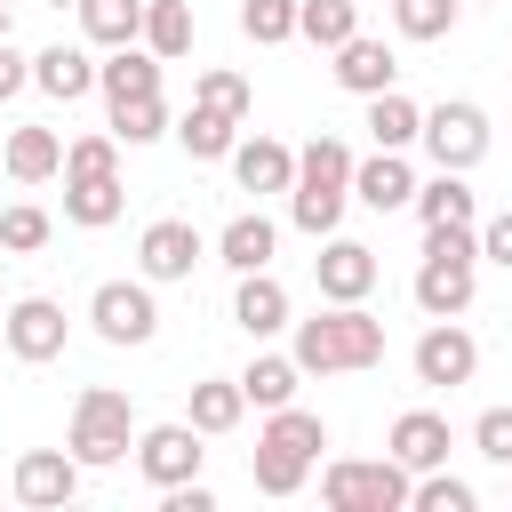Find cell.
<instances>
[{
	"mask_svg": "<svg viewBox=\"0 0 512 512\" xmlns=\"http://www.w3.org/2000/svg\"><path fill=\"white\" fill-rule=\"evenodd\" d=\"M344 208H352V144H344V136H312V144L296 152L288 224L312 232V240H328V232L344 224Z\"/></svg>",
	"mask_w": 512,
	"mask_h": 512,
	"instance_id": "7a4b0ae2",
	"label": "cell"
},
{
	"mask_svg": "<svg viewBox=\"0 0 512 512\" xmlns=\"http://www.w3.org/2000/svg\"><path fill=\"white\" fill-rule=\"evenodd\" d=\"M16 88H32V56H16V48L0 40V104H8Z\"/></svg>",
	"mask_w": 512,
	"mask_h": 512,
	"instance_id": "7bdbcfd3",
	"label": "cell"
},
{
	"mask_svg": "<svg viewBox=\"0 0 512 512\" xmlns=\"http://www.w3.org/2000/svg\"><path fill=\"white\" fill-rule=\"evenodd\" d=\"M272 256H280V224L264 208H240L216 232V264H232V272H272Z\"/></svg>",
	"mask_w": 512,
	"mask_h": 512,
	"instance_id": "2e32d148",
	"label": "cell"
},
{
	"mask_svg": "<svg viewBox=\"0 0 512 512\" xmlns=\"http://www.w3.org/2000/svg\"><path fill=\"white\" fill-rule=\"evenodd\" d=\"M96 88H104V104L160 96V56H152L144 40H128V48H104V64H96Z\"/></svg>",
	"mask_w": 512,
	"mask_h": 512,
	"instance_id": "d6986e66",
	"label": "cell"
},
{
	"mask_svg": "<svg viewBox=\"0 0 512 512\" xmlns=\"http://www.w3.org/2000/svg\"><path fill=\"white\" fill-rule=\"evenodd\" d=\"M0 40H8V0H0Z\"/></svg>",
	"mask_w": 512,
	"mask_h": 512,
	"instance_id": "ee69618b",
	"label": "cell"
},
{
	"mask_svg": "<svg viewBox=\"0 0 512 512\" xmlns=\"http://www.w3.org/2000/svg\"><path fill=\"white\" fill-rule=\"evenodd\" d=\"M256 440H272V448H296V456H312V464H320V448H328V424H320L312 408H296V400H288V408H264V432H256Z\"/></svg>",
	"mask_w": 512,
	"mask_h": 512,
	"instance_id": "1f68e13d",
	"label": "cell"
},
{
	"mask_svg": "<svg viewBox=\"0 0 512 512\" xmlns=\"http://www.w3.org/2000/svg\"><path fill=\"white\" fill-rule=\"evenodd\" d=\"M368 136H376V152H408L424 136V112L400 88H384V96H368Z\"/></svg>",
	"mask_w": 512,
	"mask_h": 512,
	"instance_id": "83f0119b",
	"label": "cell"
},
{
	"mask_svg": "<svg viewBox=\"0 0 512 512\" xmlns=\"http://www.w3.org/2000/svg\"><path fill=\"white\" fill-rule=\"evenodd\" d=\"M88 320L104 344H152L160 336V304H152V280H104L88 296Z\"/></svg>",
	"mask_w": 512,
	"mask_h": 512,
	"instance_id": "ba28073f",
	"label": "cell"
},
{
	"mask_svg": "<svg viewBox=\"0 0 512 512\" xmlns=\"http://www.w3.org/2000/svg\"><path fill=\"white\" fill-rule=\"evenodd\" d=\"M112 136L120 144H160V136H176V120H168L160 96H136V104H112Z\"/></svg>",
	"mask_w": 512,
	"mask_h": 512,
	"instance_id": "836d02e7",
	"label": "cell"
},
{
	"mask_svg": "<svg viewBox=\"0 0 512 512\" xmlns=\"http://www.w3.org/2000/svg\"><path fill=\"white\" fill-rule=\"evenodd\" d=\"M296 384H304L296 352H256V360L240 368V392H248V408H288V400H296Z\"/></svg>",
	"mask_w": 512,
	"mask_h": 512,
	"instance_id": "d4e9b609",
	"label": "cell"
},
{
	"mask_svg": "<svg viewBox=\"0 0 512 512\" xmlns=\"http://www.w3.org/2000/svg\"><path fill=\"white\" fill-rule=\"evenodd\" d=\"M80 472H88V464H80L72 448H24L8 488H16V504L48 512V504H72V496H80Z\"/></svg>",
	"mask_w": 512,
	"mask_h": 512,
	"instance_id": "30bf717a",
	"label": "cell"
},
{
	"mask_svg": "<svg viewBox=\"0 0 512 512\" xmlns=\"http://www.w3.org/2000/svg\"><path fill=\"white\" fill-rule=\"evenodd\" d=\"M80 32L96 48H128L144 40V0H80Z\"/></svg>",
	"mask_w": 512,
	"mask_h": 512,
	"instance_id": "f546056e",
	"label": "cell"
},
{
	"mask_svg": "<svg viewBox=\"0 0 512 512\" xmlns=\"http://www.w3.org/2000/svg\"><path fill=\"white\" fill-rule=\"evenodd\" d=\"M288 352H296L304 376H360V368L384 360V320L368 304H328V312L296 320V344Z\"/></svg>",
	"mask_w": 512,
	"mask_h": 512,
	"instance_id": "6da1fadb",
	"label": "cell"
},
{
	"mask_svg": "<svg viewBox=\"0 0 512 512\" xmlns=\"http://www.w3.org/2000/svg\"><path fill=\"white\" fill-rule=\"evenodd\" d=\"M64 176H120V136H72Z\"/></svg>",
	"mask_w": 512,
	"mask_h": 512,
	"instance_id": "f35d334b",
	"label": "cell"
},
{
	"mask_svg": "<svg viewBox=\"0 0 512 512\" xmlns=\"http://www.w3.org/2000/svg\"><path fill=\"white\" fill-rule=\"evenodd\" d=\"M304 472H312V456L272 448V440H256V456H248V480H256L264 496H296V488H304Z\"/></svg>",
	"mask_w": 512,
	"mask_h": 512,
	"instance_id": "d6a6232c",
	"label": "cell"
},
{
	"mask_svg": "<svg viewBox=\"0 0 512 512\" xmlns=\"http://www.w3.org/2000/svg\"><path fill=\"white\" fill-rule=\"evenodd\" d=\"M192 104H216V112L248 120V104H256V96H248V80H240V72H200V80H192Z\"/></svg>",
	"mask_w": 512,
	"mask_h": 512,
	"instance_id": "ab89813d",
	"label": "cell"
},
{
	"mask_svg": "<svg viewBox=\"0 0 512 512\" xmlns=\"http://www.w3.org/2000/svg\"><path fill=\"white\" fill-rule=\"evenodd\" d=\"M0 336H8V304H0Z\"/></svg>",
	"mask_w": 512,
	"mask_h": 512,
	"instance_id": "f6af8a7d",
	"label": "cell"
},
{
	"mask_svg": "<svg viewBox=\"0 0 512 512\" xmlns=\"http://www.w3.org/2000/svg\"><path fill=\"white\" fill-rule=\"evenodd\" d=\"M240 32H248L256 48L296 40V0H240Z\"/></svg>",
	"mask_w": 512,
	"mask_h": 512,
	"instance_id": "d590c367",
	"label": "cell"
},
{
	"mask_svg": "<svg viewBox=\"0 0 512 512\" xmlns=\"http://www.w3.org/2000/svg\"><path fill=\"white\" fill-rule=\"evenodd\" d=\"M184 416L216 440V432H232L240 416H248V392H240V376H200L192 384V400H184Z\"/></svg>",
	"mask_w": 512,
	"mask_h": 512,
	"instance_id": "484cf974",
	"label": "cell"
},
{
	"mask_svg": "<svg viewBox=\"0 0 512 512\" xmlns=\"http://www.w3.org/2000/svg\"><path fill=\"white\" fill-rule=\"evenodd\" d=\"M232 328L256 336V344L280 336V328H296V320H288V288H280L272 272H240V288H232Z\"/></svg>",
	"mask_w": 512,
	"mask_h": 512,
	"instance_id": "e0dca14e",
	"label": "cell"
},
{
	"mask_svg": "<svg viewBox=\"0 0 512 512\" xmlns=\"http://www.w3.org/2000/svg\"><path fill=\"white\" fill-rule=\"evenodd\" d=\"M408 368H416V384H432V392H456V384H472V376H480V344H472V328H456V320H432V328L416 336Z\"/></svg>",
	"mask_w": 512,
	"mask_h": 512,
	"instance_id": "9c48e42d",
	"label": "cell"
},
{
	"mask_svg": "<svg viewBox=\"0 0 512 512\" xmlns=\"http://www.w3.org/2000/svg\"><path fill=\"white\" fill-rule=\"evenodd\" d=\"M400 40H448L456 32V0H392Z\"/></svg>",
	"mask_w": 512,
	"mask_h": 512,
	"instance_id": "8d00e7d4",
	"label": "cell"
},
{
	"mask_svg": "<svg viewBox=\"0 0 512 512\" xmlns=\"http://www.w3.org/2000/svg\"><path fill=\"white\" fill-rule=\"evenodd\" d=\"M176 144H184L192 160H232V144H240V120H232V112H216V104H192V112L176 120Z\"/></svg>",
	"mask_w": 512,
	"mask_h": 512,
	"instance_id": "4316f807",
	"label": "cell"
},
{
	"mask_svg": "<svg viewBox=\"0 0 512 512\" xmlns=\"http://www.w3.org/2000/svg\"><path fill=\"white\" fill-rule=\"evenodd\" d=\"M472 448H480L488 464H504V472H512V408H480V424H472Z\"/></svg>",
	"mask_w": 512,
	"mask_h": 512,
	"instance_id": "60d3db41",
	"label": "cell"
},
{
	"mask_svg": "<svg viewBox=\"0 0 512 512\" xmlns=\"http://www.w3.org/2000/svg\"><path fill=\"white\" fill-rule=\"evenodd\" d=\"M208 432L192 424V416H176V424H152V432H136V472L168 496L176 480H200V464H208V448H200Z\"/></svg>",
	"mask_w": 512,
	"mask_h": 512,
	"instance_id": "52a82bcc",
	"label": "cell"
},
{
	"mask_svg": "<svg viewBox=\"0 0 512 512\" xmlns=\"http://www.w3.org/2000/svg\"><path fill=\"white\" fill-rule=\"evenodd\" d=\"M200 256H208V240H200V224H184V216H160V224H144V240H136L144 280H192Z\"/></svg>",
	"mask_w": 512,
	"mask_h": 512,
	"instance_id": "8fae6325",
	"label": "cell"
},
{
	"mask_svg": "<svg viewBox=\"0 0 512 512\" xmlns=\"http://www.w3.org/2000/svg\"><path fill=\"white\" fill-rule=\"evenodd\" d=\"M416 224L424 232H448V224H480V200H472V184H464V168H432L424 184H416Z\"/></svg>",
	"mask_w": 512,
	"mask_h": 512,
	"instance_id": "9a60e30c",
	"label": "cell"
},
{
	"mask_svg": "<svg viewBox=\"0 0 512 512\" xmlns=\"http://www.w3.org/2000/svg\"><path fill=\"white\" fill-rule=\"evenodd\" d=\"M8 176H16V184L64 176V136H56V128H8Z\"/></svg>",
	"mask_w": 512,
	"mask_h": 512,
	"instance_id": "cb8c5ba5",
	"label": "cell"
},
{
	"mask_svg": "<svg viewBox=\"0 0 512 512\" xmlns=\"http://www.w3.org/2000/svg\"><path fill=\"white\" fill-rule=\"evenodd\" d=\"M64 328H72V320H64L56 296H16V304H8V352H16L24 368L56 360V352H64Z\"/></svg>",
	"mask_w": 512,
	"mask_h": 512,
	"instance_id": "4fadbf2b",
	"label": "cell"
},
{
	"mask_svg": "<svg viewBox=\"0 0 512 512\" xmlns=\"http://www.w3.org/2000/svg\"><path fill=\"white\" fill-rule=\"evenodd\" d=\"M416 144L432 152V168H464V176H472V168L488 160V112L464 104V96H456V104H432Z\"/></svg>",
	"mask_w": 512,
	"mask_h": 512,
	"instance_id": "8992f818",
	"label": "cell"
},
{
	"mask_svg": "<svg viewBox=\"0 0 512 512\" xmlns=\"http://www.w3.org/2000/svg\"><path fill=\"white\" fill-rule=\"evenodd\" d=\"M392 80H400V56H392L384 40L352 32V40L336 48V88H352V96H384Z\"/></svg>",
	"mask_w": 512,
	"mask_h": 512,
	"instance_id": "44dd1931",
	"label": "cell"
},
{
	"mask_svg": "<svg viewBox=\"0 0 512 512\" xmlns=\"http://www.w3.org/2000/svg\"><path fill=\"white\" fill-rule=\"evenodd\" d=\"M408 472H440L448 464V448H456V432H448V416H432V408H408V416H392V440H384Z\"/></svg>",
	"mask_w": 512,
	"mask_h": 512,
	"instance_id": "ac0fdd59",
	"label": "cell"
},
{
	"mask_svg": "<svg viewBox=\"0 0 512 512\" xmlns=\"http://www.w3.org/2000/svg\"><path fill=\"white\" fill-rule=\"evenodd\" d=\"M64 448H72L88 472L120 464V456L136 448V408H128V392H112V384H88V392L72 400V432H64Z\"/></svg>",
	"mask_w": 512,
	"mask_h": 512,
	"instance_id": "5b68a950",
	"label": "cell"
},
{
	"mask_svg": "<svg viewBox=\"0 0 512 512\" xmlns=\"http://www.w3.org/2000/svg\"><path fill=\"white\" fill-rule=\"evenodd\" d=\"M480 264H504V272H512V208H496V216L480 224Z\"/></svg>",
	"mask_w": 512,
	"mask_h": 512,
	"instance_id": "b9f144b4",
	"label": "cell"
},
{
	"mask_svg": "<svg viewBox=\"0 0 512 512\" xmlns=\"http://www.w3.org/2000/svg\"><path fill=\"white\" fill-rule=\"evenodd\" d=\"M312 280H320V296L328 304H368V288H376V248H360V240H320V256H312Z\"/></svg>",
	"mask_w": 512,
	"mask_h": 512,
	"instance_id": "7c38bea8",
	"label": "cell"
},
{
	"mask_svg": "<svg viewBox=\"0 0 512 512\" xmlns=\"http://www.w3.org/2000/svg\"><path fill=\"white\" fill-rule=\"evenodd\" d=\"M32 88H40V96H56V104H80V96L96 88V56L56 40V48H40V56H32Z\"/></svg>",
	"mask_w": 512,
	"mask_h": 512,
	"instance_id": "7402d4cb",
	"label": "cell"
},
{
	"mask_svg": "<svg viewBox=\"0 0 512 512\" xmlns=\"http://www.w3.org/2000/svg\"><path fill=\"white\" fill-rule=\"evenodd\" d=\"M120 208H128L120 176H64V216H72L80 232H104V224H120Z\"/></svg>",
	"mask_w": 512,
	"mask_h": 512,
	"instance_id": "603a6c76",
	"label": "cell"
},
{
	"mask_svg": "<svg viewBox=\"0 0 512 512\" xmlns=\"http://www.w3.org/2000/svg\"><path fill=\"white\" fill-rule=\"evenodd\" d=\"M352 200H360V208H376V216H392V208H408V200H416V168H408L400 152L352 160Z\"/></svg>",
	"mask_w": 512,
	"mask_h": 512,
	"instance_id": "ffe728a7",
	"label": "cell"
},
{
	"mask_svg": "<svg viewBox=\"0 0 512 512\" xmlns=\"http://www.w3.org/2000/svg\"><path fill=\"white\" fill-rule=\"evenodd\" d=\"M320 496H328V512H408V496H416V472L384 448V456H336L328 472H320Z\"/></svg>",
	"mask_w": 512,
	"mask_h": 512,
	"instance_id": "277c9868",
	"label": "cell"
},
{
	"mask_svg": "<svg viewBox=\"0 0 512 512\" xmlns=\"http://www.w3.org/2000/svg\"><path fill=\"white\" fill-rule=\"evenodd\" d=\"M480 296V224H448L424 232V264H416V304L432 320H456Z\"/></svg>",
	"mask_w": 512,
	"mask_h": 512,
	"instance_id": "3957f363",
	"label": "cell"
},
{
	"mask_svg": "<svg viewBox=\"0 0 512 512\" xmlns=\"http://www.w3.org/2000/svg\"><path fill=\"white\" fill-rule=\"evenodd\" d=\"M144 48H152L160 64L192 56V8H184V0H144Z\"/></svg>",
	"mask_w": 512,
	"mask_h": 512,
	"instance_id": "4dcf8cb0",
	"label": "cell"
},
{
	"mask_svg": "<svg viewBox=\"0 0 512 512\" xmlns=\"http://www.w3.org/2000/svg\"><path fill=\"white\" fill-rule=\"evenodd\" d=\"M48 208H32V200H16V208H0V248L8 256H32V248H48Z\"/></svg>",
	"mask_w": 512,
	"mask_h": 512,
	"instance_id": "74e56055",
	"label": "cell"
},
{
	"mask_svg": "<svg viewBox=\"0 0 512 512\" xmlns=\"http://www.w3.org/2000/svg\"><path fill=\"white\" fill-rule=\"evenodd\" d=\"M480 496H472V480H456L448 464L440 472H416V496H408V512H472Z\"/></svg>",
	"mask_w": 512,
	"mask_h": 512,
	"instance_id": "e575fe53",
	"label": "cell"
},
{
	"mask_svg": "<svg viewBox=\"0 0 512 512\" xmlns=\"http://www.w3.org/2000/svg\"><path fill=\"white\" fill-rule=\"evenodd\" d=\"M232 184L256 192V200H264V192H288V184H296V152H288L280 136H240V144H232Z\"/></svg>",
	"mask_w": 512,
	"mask_h": 512,
	"instance_id": "5bb4252c",
	"label": "cell"
},
{
	"mask_svg": "<svg viewBox=\"0 0 512 512\" xmlns=\"http://www.w3.org/2000/svg\"><path fill=\"white\" fill-rule=\"evenodd\" d=\"M352 32H360V0H296V40L344 48Z\"/></svg>",
	"mask_w": 512,
	"mask_h": 512,
	"instance_id": "f1b7e54d",
	"label": "cell"
}]
</instances>
